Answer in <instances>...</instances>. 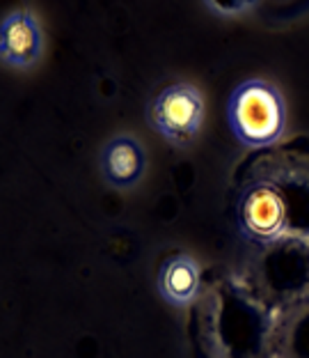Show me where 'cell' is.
<instances>
[{"mask_svg":"<svg viewBox=\"0 0 309 358\" xmlns=\"http://www.w3.org/2000/svg\"><path fill=\"white\" fill-rule=\"evenodd\" d=\"M225 113L229 131L243 148H271L287 131V99L266 78H248L236 85Z\"/></svg>","mask_w":309,"mask_h":358,"instance_id":"6da1fadb","label":"cell"},{"mask_svg":"<svg viewBox=\"0 0 309 358\" xmlns=\"http://www.w3.org/2000/svg\"><path fill=\"white\" fill-rule=\"evenodd\" d=\"M204 94L197 85L176 80L151 96L147 103V122L172 148H188L197 138L204 122Z\"/></svg>","mask_w":309,"mask_h":358,"instance_id":"7a4b0ae2","label":"cell"},{"mask_svg":"<svg viewBox=\"0 0 309 358\" xmlns=\"http://www.w3.org/2000/svg\"><path fill=\"white\" fill-rule=\"evenodd\" d=\"M234 221L246 241L273 246L287 234V202L273 184L252 182L236 198Z\"/></svg>","mask_w":309,"mask_h":358,"instance_id":"3957f363","label":"cell"},{"mask_svg":"<svg viewBox=\"0 0 309 358\" xmlns=\"http://www.w3.org/2000/svg\"><path fill=\"white\" fill-rule=\"evenodd\" d=\"M44 30L30 10H12L0 23V58L16 71H28L44 55Z\"/></svg>","mask_w":309,"mask_h":358,"instance_id":"277c9868","label":"cell"},{"mask_svg":"<svg viewBox=\"0 0 309 358\" xmlns=\"http://www.w3.org/2000/svg\"><path fill=\"white\" fill-rule=\"evenodd\" d=\"M103 179L115 189L135 186L147 173V152L142 143L128 134H119L103 145L99 154Z\"/></svg>","mask_w":309,"mask_h":358,"instance_id":"5b68a950","label":"cell"},{"mask_svg":"<svg viewBox=\"0 0 309 358\" xmlns=\"http://www.w3.org/2000/svg\"><path fill=\"white\" fill-rule=\"evenodd\" d=\"M158 287H160V294L165 296L169 303H174V306L190 303L199 292L197 262L186 253L167 257L158 271Z\"/></svg>","mask_w":309,"mask_h":358,"instance_id":"8992f818","label":"cell"}]
</instances>
